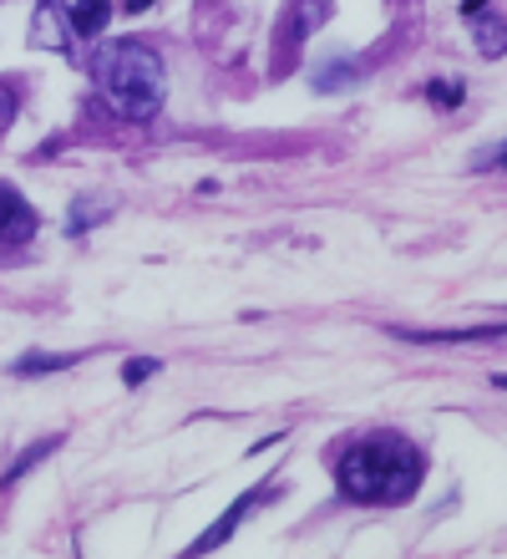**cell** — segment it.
<instances>
[{
  "instance_id": "obj_3",
  "label": "cell",
  "mask_w": 507,
  "mask_h": 559,
  "mask_svg": "<svg viewBox=\"0 0 507 559\" xmlns=\"http://www.w3.org/2000/svg\"><path fill=\"white\" fill-rule=\"evenodd\" d=\"M264 499H275V488L269 484H259V488H249L244 499L233 503L229 514L224 519H214V524H208V534H203V539H193L189 549H183V559H198V555H208V549H218L224 545V539H233V530H239V524H244L249 519V509H254V503H264Z\"/></svg>"
},
{
  "instance_id": "obj_1",
  "label": "cell",
  "mask_w": 507,
  "mask_h": 559,
  "mask_svg": "<svg viewBox=\"0 0 507 559\" xmlns=\"http://www.w3.org/2000/svg\"><path fill=\"white\" fill-rule=\"evenodd\" d=\"M421 473H426V457L417 442L396 438V432H376L340 457L335 484L355 503H406L417 493Z\"/></svg>"
},
{
  "instance_id": "obj_6",
  "label": "cell",
  "mask_w": 507,
  "mask_h": 559,
  "mask_svg": "<svg viewBox=\"0 0 507 559\" xmlns=\"http://www.w3.org/2000/svg\"><path fill=\"white\" fill-rule=\"evenodd\" d=\"M67 21H72V31L82 41H92V36H101L107 21H112V0H76L72 11H67Z\"/></svg>"
},
{
  "instance_id": "obj_8",
  "label": "cell",
  "mask_w": 507,
  "mask_h": 559,
  "mask_svg": "<svg viewBox=\"0 0 507 559\" xmlns=\"http://www.w3.org/2000/svg\"><path fill=\"white\" fill-rule=\"evenodd\" d=\"M82 361V352H72V356H21L15 361V377H46V371H67V367H76Z\"/></svg>"
},
{
  "instance_id": "obj_7",
  "label": "cell",
  "mask_w": 507,
  "mask_h": 559,
  "mask_svg": "<svg viewBox=\"0 0 507 559\" xmlns=\"http://www.w3.org/2000/svg\"><path fill=\"white\" fill-rule=\"evenodd\" d=\"M401 341H432V346H457V341H507V325H472V331H396Z\"/></svg>"
},
{
  "instance_id": "obj_12",
  "label": "cell",
  "mask_w": 507,
  "mask_h": 559,
  "mask_svg": "<svg viewBox=\"0 0 507 559\" xmlns=\"http://www.w3.org/2000/svg\"><path fill=\"white\" fill-rule=\"evenodd\" d=\"M11 118H15V92L0 82V128H11Z\"/></svg>"
},
{
  "instance_id": "obj_15",
  "label": "cell",
  "mask_w": 507,
  "mask_h": 559,
  "mask_svg": "<svg viewBox=\"0 0 507 559\" xmlns=\"http://www.w3.org/2000/svg\"><path fill=\"white\" fill-rule=\"evenodd\" d=\"M497 386H503V392H507V371H503V377H497Z\"/></svg>"
},
{
  "instance_id": "obj_13",
  "label": "cell",
  "mask_w": 507,
  "mask_h": 559,
  "mask_svg": "<svg viewBox=\"0 0 507 559\" xmlns=\"http://www.w3.org/2000/svg\"><path fill=\"white\" fill-rule=\"evenodd\" d=\"M482 163H507V147H497V153H487Z\"/></svg>"
},
{
  "instance_id": "obj_5",
  "label": "cell",
  "mask_w": 507,
  "mask_h": 559,
  "mask_svg": "<svg viewBox=\"0 0 507 559\" xmlns=\"http://www.w3.org/2000/svg\"><path fill=\"white\" fill-rule=\"evenodd\" d=\"M467 21H472V36H478V51L487 61L503 57L507 51V15H497L493 5H478V11H467Z\"/></svg>"
},
{
  "instance_id": "obj_11",
  "label": "cell",
  "mask_w": 507,
  "mask_h": 559,
  "mask_svg": "<svg viewBox=\"0 0 507 559\" xmlns=\"http://www.w3.org/2000/svg\"><path fill=\"white\" fill-rule=\"evenodd\" d=\"M432 103L436 107H457L462 103V87H457V82H432Z\"/></svg>"
},
{
  "instance_id": "obj_9",
  "label": "cell",
  "mask_w": 507,
  "mask_h": 559,
  "mask_svg": "<svg viewBox=\"0 0 507 559\" xmlns=\"http://www.w3.org/2000/svg\"><path fill=\"white\" fill-rule=\"evenodd\" d=\"M51 448H57V438H46V442H36V448H31V453H26V457H21V463H15V468H11V473H5V488H11V484H15V478H21V473H26V468H36V463H41V457H46V453H51Z\"/></svg>"
},
{
  "instance_id": "obj_2",
  "label": "cell",
  "mask_w": 507,
  "mask_h": 559,
  "mask_svg": "<svg viewBox=\"0 0 507 559\" xmlns=\"http://www.w3.org/2000/svg\"><path fill=\"white\" fill-rule=\"evenodd\" d=\"M92 72H97L101 97H107L128 122L158 118L162 92H168L158 51H147L143 41H112V46H101L97 51Z\"/></svg>"
},
{
  "instance_id": "obj_10",
  "label": "cell",
  "mask_w": 507,
  "mask_h": 559,
  "mask_svg": "<svg viewBox=\"0 0 507 559\" xmlns=\"http://www.w3.org/2000/svg\"><path fill=\"white\" fill-rule=\"evenodd\" d=\"M153 371H158V361H153V356H143V361H137V356H132L128 367H122V382H128V386H137V382H147V377H153Z\"/></svg>"
},
{
  "instance_id": "obj_14",
  "label": "cell",
  "mask_w": 507,
  "mask_h": 559,
  "mask_svg": "<svg viewBox=\"0 0 507 559\" xmlns=\"http://www.w3.org/2000/svg\"><path fill=\"white\" fill-rule=\"evenodd\" d=\"M147 5H153V0H128V11H147Z\"/></svg>"
},
{
  "instance_id": "obj_4",
  "label": "cell",
  "mask_w": 507,
  "mask_h": 559,
  "mask_svg": "<svg viewBox=\"0 0 507 559\" xmlns=\"http://www.w3.org/2000/svg\"><path fill=\"white\" fill-rule=\"evenodd\" d=\"M31 235H36L31 204L11 189V183H0V239H5V245H21V239H31Z\"/></svg>"
}]
</instances>
